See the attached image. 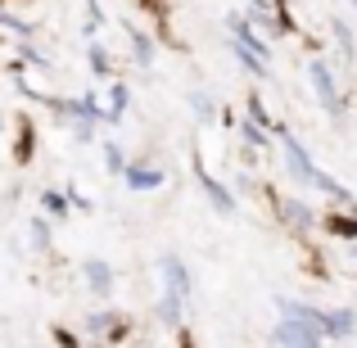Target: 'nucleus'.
<instances>
[{"mask_svg": "<svg viewBox=\"0 0 357 348\" xmlns=\"http://www.w3.org/2000/svg\"><path fill=\"white\" fill-rule=\"evenodd\" d=\"M82 271H86V285L96 289V294H109V289H114V267H109V262H96V258H91Z\"/></svg>", "mask_w": 357, "mask_h": 348, "instance_id": "6", "label": "nucleus"}, {"mask_svg": "<svg viewBox=\"0 0 357 348\" xmlns=\"http://www.w3.org/2000/svg\"><path fill=\"white\" fill-rule=\"evenodd\" d=\"M199 181H204V190H208V199H213V204H218V209H222V213H236V199H231V195H227V190H222V186H218V181H213V176H199Z\"/></svg>", "mask_w": 357, "mask_h": 348, "instance_id": "8", "label": "nucleus"}, {"mask_svg": "<svg viewBox=\"0 0 357 348\" xmlns=\"http://www.w3.org/2000/svg\"><path fill=\"white\" fill-rule=\"evenodd\" d=\"M240 136L249 140V145H267V136H262V127H258L253 118H249V122H240Z\"/></svg>", "mask_w": 357, "mask_h": 348, "instance_id": "10", "label": "nucleus"}, {"mask_svg": "<svg viewBox=\"0 0 357 348\" xmlns=\"http://www.w3.org/2000/svg\"><path fill=\"white\" fill-rule=\"evenodd\" d=\"M45 209H50L54 218H63V213H68V199H63V195H54V190H50V195H45Z\"/></svg>", "mask_w": 357, "mask_h": 348, "instance_id": "12", "label": "nucleus"}, {"mask_svg": "<svg viewBox=\"0 0 357 348\" xmlns=\"http://www.w3.org/2000/svg\"><path fill=\"white\" fill-rule=\"evenodd\" d=\"M353 331H357V312H349V308L321 317V335H331V340H349Z\"/></svg>", "mask_w": 357, "mask_h": 348, "instance_id": "3", "label": "nucleus"}, {"mask_svg": "<svg viewBox=\"0 0 357 348\" xmlns=\"http://www.w3.org/2000/svg\"><path fill=\"white\" fill-rule=\"evenodd\" d=\"M131 50L140 54V63L154 59V45H149V36H145V32H131Z\"/></svg>", "mask_w": 357, "mask_h": 348, "instance_id": "9", "label": "nucleus"}, {"mask_svg": "<svg viewBox=\"0 0 357 348\" xmlns=\"http://www.w3.org/2000/svg\"><path fill=\"white\" fill-rule=\"evenodd\" d=\"M158 267H163V276H167V294H176V298L190 294V276H185V267L176 258H163Z\"/></svg>", "mask_w": 357, "mask_h": 348, "instance_id": "5", "label": "nucleus"}, {"mask_svg": "<svg viewBox=\"0 0 357 348\" xmlns=\"http://www.w3.org/2000/svg\"><path fill=\"white\" fill-rule=\"evenodd\" d=\"M271 340H276V344H317L321 335H317L312 326H303V321H280Z\"/></svg>", "mask_w": 357, "mask_h": 348, "instance_id": "4", "label": "nucleus"}, {"mask_svg": "<svg viewBox=\"0 0 357 348\" xmlns=\"http://www.w3.org/2000/svg\"><path fill=\"white\" fill-rule=\"evenodd\" d=\"M353 258H357V249H353Z\"/></svg>", "mask_w": 357, "mask_h": 348, "instance_id": "17", "label": "nucleus"}, {"mask_svg": "<svg viewBox=\"0 0 357 348\" xmlns=\"http://www.w3.org/2000/svg\"><path fill=\"white\" fill-rule=\"evenodd\" d=\"M32 240H36V244H50V231H45V222H32Z\"/></svg>", "mask_w": 357, "mask_h": 348, "instance_id": "15", "label": "nucleus"}, {"mask_svg": "<svg viewBox=\"0 0 357 348\" xmlns=\"http://www.w3.org/2000/svg\"><path fill=\"white\" fill-rule=\"evenodd\" d=\"M307 77H312L317 96H321V105L331 109V114H340V91H335V77H331V68H326V63H312V68H307Z\"/></svg>", "mask_w": 357, "mask_h": 348, "instance_id": "2", "label": "nucleus"}, {"mask_svg": "<svg viewBox=\"0 0 357 348\" xmlns=\"http://www.w3.org/2000/svg\"><path fill=\"white\" fill-rule=\"evenodd\" d=\"M127 186L131 190H158V186H163V172H158V167H127Z\"/></svg>", "mask_w": 357, "mask_h": 348, "instance_id": "7", "label": "nucleus"}, {"mask_svg": "<svg viewBox=\"0 0 357 348\" xmlns=\"http://www.w3.org/2000/svg\"><path fill=\"white\" fill-rule=\"evenodd\" d=\"M190 105H195V118H213V100L204 96V91H195V96H190Z\"/></svg>", "mask_w": 357, "mask_h": 348, "instance_id": "11", "label": "nucleus"}, {"mask_svg": "<svg viewBox=\"0 0 357 348\" xmlns=\"http://www.w3.org/2000/svg\"><path fill=\"white\" fill-rule=\"evenodd\" d=\"M91 68H96V73H109V54L100 50V45H91Z\"/></svg>", "mask_w": 357, "mask_h": 348, "instance_id": "13", "label": "nucleus"}, {"mask_svg": "<svg viewBox=\"0 0 357 348\" xmlns=\"http://www.w3.org/2000/svg\"><path fill=\"white\" fill-rule=\"evenodd\" d=\"M127 109V86H114V118Z\"/></svg>", "mask_w": 357, "mask_h": 348, "instance_id": "14", "label": "nucleus"}, {"mask_svg": "<svg viewBox=\"0 0 357 348\" xmlns=\"http://www.w3.org/2000/svg\"><path fill=\"white\" fill-rule=\"evenodd\" d=\"M280 149H285V158H289V167H294L298 181H312V176H317V163L303 154V145H298L294 136H285V131H280Z\"/></svg>", "mask_w": 357, "mask_h": 348, "instance_id": "1", "label": "nucleus"}, {"mask_svg": "<svg viewBox=\"0 0 357 348\" xmlns=\"http://www.w3.org/2000/svg\"><path fill=\"white\" fill-rule=\"evenodd\" d=\"M353 5H357V0H353Z\"/></svg>", "mask_w": 357, "mask_h": 348, "instance_id": "18", "label": "nucleus"}, {"mask_svg": "<svg viewBox=\"0 0 357 348\" xmlns=\"http://www.w3.org/2000/svg\"><path fill=\"white\" fill-rule=\"evenodd\" d=\"M105 158H109V167H122V154H118V145H109V149H105Z\"/></svg>", "mask_w": 357, "mask_h": 348, "instance_id": "16", "label": "nucleus"}]
</instances>
